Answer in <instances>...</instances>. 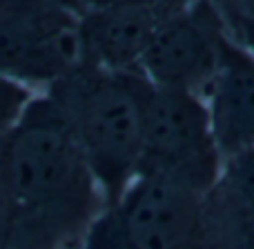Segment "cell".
<instances>
[{
    "mask_svg": "<svg viewBox=\"0 0 254 249\" xmlns=\"http://www.w3.org/2000/svg\"><path fill=\"white\" fill-rule=\"evenodd\" d=\"M105 196L47 94L0 138V249H80Z\"/></svg>",
    "mask_w": 254,
    "mask_h": 249,
    "instance_id": "1",
    "label": "cell"
},
{
    "mask_svg": "<svg viewBox=\"0 0 254 249\" xmlns=\"http://www.w3.org/2000/svg\"><path fill=\"white\" fill-rule=\"evenodd\" d=\"M149 80L138 71L78 65L45 94L80 147L105 205L119 200L138 176L143 109Z\"/></svg>",
    "mask_w": 254,
    "mask_h": 249,
    "instance_id": "2",
    "label": "cell"
},
{
    "mask_svg": "<svg viewBox=\"0 0 254 249\" xmlns=\"http://www.w3.org/2000/svg\"><path fill=\"white\" fill-rule=\"evenodd\" d=\"M205 100L183 89L149 83L136 178H156L205 194L223 169Z\"/></svg>",
    "mask_w": 254,
    "mask_h": 249,
    "instance_id": "3",
    "label": "cell"
},
{
    "mask_svg": "<svg viewBox=\"0 0 254 249\" xmlns=\"http://www.w3.org/2000/svg\"><path fill=\"white\" fill-rule=\"evenodd\" d=\"M80 249H210L203 194L156 178H136L103 207Z\"/></svg>",
    "mask_w": 254,
    "mask_h": 249,
    "instance_id": "4",
    "label": "cell"
},
{
    "mask_svg": "<svg viewBox=\"0 0 254 249\" xmlns=\"http://www.w3.org/2000/svg\"><path fill=\"white\" fill-rule=\"evenodd\" d=\"M78 65V11L67 0H0V74L47 89Z\"/></svg>",
    "mask_w": 254,
    "mask_h": 249,
    "instance_id": "5",
    "label": "cell"
},
{
    "mask_svg": "<svg viewBox=\"0 0 254 249\" xmlns=\"http://www.w3.org/2000/svg\"><path fill=\"white\" fill-rule=\"evenodd\" d=\"M230 34L223 18L203 0L167 16L140 60V74L156 87L205 96Z\"/></svg>",
    "mask_w": 254,
    "mask_h": 249,
    "instance_id": "6",
    "label": "cell"
},
{
    "mask_svg": "<svg viewBox=\"0 0 254 249\" xmlns=\"http://www.w3.org/2000/svg\"><path fill=\"white\" fill-rule=\"evenodd\" d=\"M214 138L223 158L254 149V49L230 31L205 96Z\"/></svg>",
    "mask_w": 254,
    "mask_h": 249,
    "instance_id": "7",
    "label": "cell"
},
{
    "mask_svg": "<svg viewBox=\"0 0 254 249\" xmlns=\"http://www.w3.org/2000/svg\"><path fill=\"white\" fill-rule=\"evenodd\" d=\"M172 13L149 7H96L78 11L83 65L110 71H138L161 22Z\"/></svg>",
    "mask_w": 254,
    "mask_h": 249,
    "instance_id": "8",
    "label": "cell"
},
{
    "mask_svg": "<svg viewBox=\"0 0 254 249\" xmlns=\"http://www.w3.org/2000/svg\"><path fill=\"white\" fill-rule=\"evenodd\" d=\"M203 225L210 249H254V149L223 160L203 194Z\"/></svg>",
    "mask_w": 254,
    "mask_h": 249,
    "instance_id": "9",
    "label": "cell"
},
{
    "mask_svg": "<svg viewBox=\"0 0 254 249\" xmlns=\"http://www.w3.org/2000/svg\"><path fill=\"white\" fill-rule=\"evenodd\" d=\"M34 96L36 94L31 92L29 85H22L0 74V138L20 120Z\"/></svg>",
    "mask_w": 254,
    "mask_h": 249,
    "instance_id": "10",
    "label": "cell"
},
{
    "mask_svg": "<svg viewBox=\"0 0 254 249\" xmlns=\"http://www.w3.org/2000/svg\"><path fill=\"white\" fill-rule=\"evenodd\" d=\"M76 11L96 7H149L163 13H176L185 9L192 0H67Z\"/></svg>",
    "mask_w": 254,
    "mask_h": 249,
    "instance_id": "11",
    "label": "cell"
},
{
    "mask_svg": "<svg viewBox=\"0 0 254 249\" xmlns=\"http://www.w3.org/2000/svg\"><path fill=\"white\" fill-rule=\"evenodd\" d=\"M203 2H207L212 9H216V13L223 18L228 29L234 31L239 22L243 20V16H246L250 0H203Z\"/></svg>",
    "mask_w": 254,
    "mask_h": 249,
    "instance_id": "12",
    "label": "cell"
},
{
    "mask_svg": "<svg viewBox=\"0 0 254 249\" xmlns=\"http://www.w3.org/2000/svg\"><path fill=\"white\" fill-rule=\"evenodd\" d=\"M232 36L237 40H241L243 45L254 49V0H250L246 16H243V20L237 25V29L232 31Z\"/></svg>",
    "mask_w": 254,
    "mask_h": 249,
    "instance_id": "13",
    "label": "cell"
}]
</instances>
